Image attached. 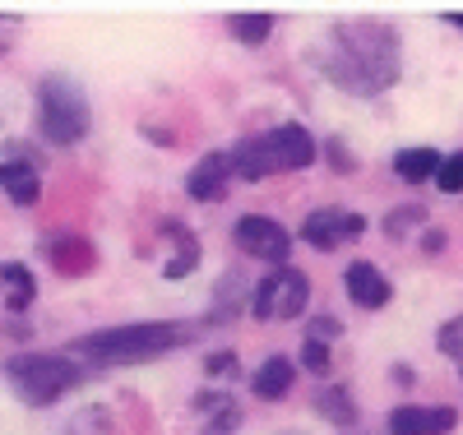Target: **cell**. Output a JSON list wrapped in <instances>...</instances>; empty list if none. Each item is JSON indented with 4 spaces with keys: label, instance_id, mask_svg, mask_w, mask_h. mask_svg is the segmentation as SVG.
Here are the masks:
<instances>
[{
    "label": "cell",
    "instance_id": "cell-21",
    "mask_svg": "<svg viewBox=\"0 0 463 435\" xmlns=\"http://www.w3.org/2000/svg\"><path fill=\"white\" fill-rule=\"evenodd\" d=\"M195 264H200V246H195V241H185V236H181V255L167 264V279H185V273L195 269Z\"/></svg>",
    "mask_w": 463,
    "mask_h": 435
},
{
    "label": "cell",
    "instance_id": "cell-20",
    "mask_svg": "<svg viewBox=\"0 0 463 435\" xmlns=\"http://www.w3.org/2000/svg\"><path fill=\"white\" fill-rule=\"evenodd\" d=\"M301 366L316 371V375H325V371H329V347H325L320 338H306V343H301Z\"/></svg>",
    "mask_w": 463,
    "mask_h": 435
},
{
    "label": "cell",
    "instance_id": "cell-11",
    "mask_svg": "<svg viewBox=\"0 0 463 435\" xmlns=\"http://www.w3.org/2000/svg\"><path fill=\"white\" fill-rule=\"evenodd\" d=\"M227 176H232V157H227V153H209L204 163L190 172V181H185L190 200H218L222 185H227Z\"/></svg>",
    "mask_w": 463,
    "mask_h": 435
},
{
    "label": "cell",
    "instance_id": "cell-6",
    "mask_svg": "<svg viewBox=\"0 0 463 435\" xmlns=\"http://www.w3.org/2000/svg\"><path fill=\"white\" fill-rule=\"evenodd\" d=\"M311 301V283L297 269H279L255 288V315L260 320H297Z\"/></svg>",
    "mask_w": 463,
    "mask_h": 435
},
{
    "label": "cell",
    "instance_id": "cell-8",
    "mask_svg": "<svg viewBox=\"0 0 463 435\" xmlns=\"http://www.w3.org/2000/svg\"><path fill=\"white\" fill-rule=\"evenodd\" d=\"M362 232H366V218L343 213V209H316L311 218L301 222V236H306L316 251H334L338 241H357Z\"/></svg>",
    "mask_w": 463,
    "mask_h": 435
},
{
    "label": "cell",
    "instance_id": "cell-26",
    "mask_svg": "<svg viewBox=\"0 0 463 435\" xmlns=\"http://www.w3.org/2000/svg\"><path fill=\"white\" fill-rule=\"evenodd\" d=\"M329 153H334V167H338V172H353V167H357V163H353V153H347L338 139L329 144Z\"/></svg>",
    "mask_w": 463,
    "mask_h": 435
},
{
    "label": "cell",
    "instance_id": "cell-29",
    "mask_svg": "<svg viewBox=\"0 0 463 435\" xmlns=\"http://www.w3.org/2000/svg\"><path fill=\"white\" fill-rule=\"evenodd\" d=\"M445 246V232H427V251H440Z\"/></svg>",
    "mask_w": 463,
    "mask_h": 435
},
{
    "label": "cell",
    "instance_id": "cell-17",
    "mask_svg": "<svg viewBox=\"0 0 463 435\" xmlns=\"http://www.w3.org/2000/svg\"><path fill=\"white\" fill-rule=\"evenodd\" d=\"M0 283L14 288L10 310H24V306L33 301V279H28V269H24V264H0Z\"/></svg>",
    "mask_w": 463,
    "mask_h": 435
},
{
    "label": "cell",
    "instance_id": "cell-5",
    "mask_svg": "<svg viewBox=\"0 0 463 435\" xmlns=\"http://www.w3.org/2000/svg\"><path fill=\"white\" fill-rule=\"evenodd\" d=\"M37 126H43V135L52 144H80L93 126L84 89L65 74H47L43 84H37Z\"/></svg>",
    "mask_w": 463,
    "mask_h": 435
},
{
    "label": "cell",
    "instance_id": "cell-12",
    "mask_svg": "<svg viewBox=\"0 0 463 435\" xmlns=\"http://www.w3.org/2000/svg\"><path fill=\"white\" fill-rule=\"evenodd\" d=\"M0 185H5V194L14 204H24V209L37 204V190H43L33 163H0Z\"/></svg>",
    "mask_w": 463,
    "mask_h": 435
},
{
    "label": "cell",
    "instance_id": "cell-30",
    "mask_svg": "<svg viewBox=\"0 0 463 435\" xmlns=\"http://www.w3.org/2000/svg\"><path fill=\"white\" fill-rule=\"evenodd\" d=\"M445 19H449V24H458V28H463V10H449V14H445Z\"/></svg>",
    "mask_w": 463,
    "mask_h": 435
},
{
    "label": "cell",
    "instance_id": "cell-4",
    "mask_svg": "<svg viewBox=\"0 0 463 435\" xmlns=\"http://www.w3.org/2000/svg\"><path fill=\"white\" fill-rule=\"evenodd\" d=\"M5 380L14 384V393L24 403L47 408L65 389H74L84 380V366L70 362V357H56V352H14L5 362Z\"/></svg>",
    "mask_w": 463,
    "mask_h": 435
},
{
    "label": "cell",
    "instance_id": "cell-16",
    "mask_svg": "<svg viewBox=\"0 0 463 435\" xmlns=\"http://www.w3.org/2000/svg\"><path fill=\"white\" fill-rule=\"evenodd\" d=\"M316 408L329 417V421H357V403L353 399H347V393L343 389H320V399H316Z\"/></svg>",
    "mask_w": 463,
    "mask_h": 435
},
{
    "label": "cell",
    "instance_id": "cell-18",
    "mask_svg": "<svg viewBox=\"0 0 463 435\" xmlns=\"http://www.w3.org/2000/svg\"><path fill=\"white\" fill-rule=\"evenodd\" d=\"M390 435H427V408H394Z\"/></svg>",
    "mask_w": 463,
    "mask_h": 435
},
{
    "label": "cell",
    "instance_id": "cell-27",
    "mask_svg": "<svg viewBox=\"0 0 463 435\" xmlns=\"http://www.w3.org/2000/svg\"><path fill=\"white\" fill-rule=\"evenodd\" d=\"M311 334L325 343V338H334L338 334V320H329V315H320V320H311Z\"/></svg>",
    "mask_w": 463,
    "mask_h": 435
},
{
    "label": "cell",
    "instance_id": "cell-15",
    "mask_svg": "<svg viewBox=\"0 0 463 435\" xmlns=\"http://www.w3.org/2000/svg\"><path fill=\"white\" fill-rule=\"evenodd\" d=\"M232 33H237L246 47H260L264 37L274 33V14H264V10H246V14H232Z\"/></svg>",
    "mask_w": 463,
    "mask_h": 435
},
{
    "label": "cell",
    "instance_id": "cell-25",
    "mask_svg": "<svg viewBox=\"0 0 463 435\" xmlns=\"http://www.w3.org/2000/svg\"><path fill=\"white\" fill-rule=\"evenodd\" d=\"M222 371H237V357H232V352H213L209 357V375H222Z\"/></svg>",
    "mask_w": 463,
    "mask_h": 435
},
{
    "label": "cell",
    "instance_id": "cell-10",
    "mask_svg": "<svg viewBox=\"0 0 463 435\" xmlns=\"http://www.w3.org/2000/svg\"><path fill=\"white\" fill-rule=\"evenodd\" d=\"M43 255H47L61 273H70V279L93 264V246L84 241V236H74V232H61V236H52V241H43Z\"/></svg>",
    "mask_w": 463,
    "mask_h": 435
},
{
    "label": "cell",
    "instance_id": "cell-7",
    "mask_svg": "<svg viewBox=\"0 0 463 435\" xmlns=\"http://www.w3.org/2000/svg\"><path fill=\"white\" fill-rule=\"evenodd\" d=\"M237 246H241L246 255L264 260V264H283V260H288V251H292V236H288V227H283V222H274V218H264V213H246V218L237 222Z\"/></svg>",
    "mask_w": 463,
    "mask_h": 435
},
{
    "label": "cell",
    "instance_id": "cell-19",
    "mask_svg": "<svg viewBox=\"0 0 463 435\" xmlns=\"http://www.w3.org/2000/svg\"><path fill=\"white\" fill-rule=\"evenodd\" d=\"M436 185H440L445 194H458V190H463V148H458V153H449V157H440V167H436Z\"/></svg>",
    "mask_w": 463,
    "mask_h": 435
},
{
    "label": "cell",
    "instance_id": "cell-22",
    "mask_svg": "<svg viewBox=\"0 0 463 435\" xmlns=\"http://www.w3.org/2000/svg\"><path fill=\"white\" fill-rule=\"evenodd\" d=\"M454 426H458L454 408H427V435H449Z\"/></svg>",
    "mask_w": 463,
    "mask_h": 435
},
{
    "label": "cell",
    "instance_id": "cell-13",
    "mask_svg": "<svg viewBox=\"0 0 463 435\" xmlns=\"http://www.w3.org/2000/svg\"><path fill=\"white\" fill-rule=\"evenodd\" d=\"M292 380H297V371H292L288 357H269V362L255 371L250 389H255V399H283V393L292 389Z\"/></svg>",
    "mask_w": 463,
    "mask_h": 435
},
{
    "label": "cell",
    "instance_id": "cell-2",
    "mask_svg": "<svg viewBox=\"0 0 463 435\" xmlns=\"http://www.w3.org/2000/svg\"><path fill=\"white\" fill-rule=\"evenodd\" d=\"M190 334H195L190 325H126V329H102L80 338L74 352L98 366H126V362H153L163 352H176Z\"/></svg>",
    "mask_w": 463,
    "mask_h": 435
},
{
    "label": "cell",
    "instance_id": "cell-23",
    "mask_svg": "<svg viewBox=\"0 0 463 435\" xmlns=\"http://www.w3.org/2000/svg\"><path fill=\"white\" fill-rule=\"evenodd\" d=\"M440 352H445V357H458V362H463V320H449V325L440 329Z\"/></svg>",
    "mask_w": 463,
    "mask_h": 435
},
{
    "label": "cell",
    "instance_id": "cell-24",
    "mask_svg": "<svg viewBox=\"0 0 463 435\" xmlns=\"http://www.w3.org/2000/svg\"><path fill=\"white\" fill-rule=\"evenodd\" d=\"M237 426H241V412H237V408H222L204 435H237Z\"/></svg>",
    "mask_w": 463,
    "mask_h": 435
},
{
    "label": "cell",
    "instance_id": "cell-14",
    "mask_svg": "<svg viewBox=\"0 0 463 435\" xmlns=\"http://www.w3.org/2000/svg\"><path fill=\"white\" fill-rule=\"evenodd\" d=\"M436 167H440V153L436 148H403L394 157V172L403 181H427V176H436Z\"/></svg>",
    "mask_w": 463,
    "mask_h": 435
},
{
    "label": "cell",
    "instance_id": "cell-9",
    "mask_svg": "<svg viewBox=\"0 0 463 435\" xmlns=\"http://www.w3.org/2000/svg\"><path fill=\"white\" fill-rule=\"evenodd\" d=\"M343 283H347V297H353L357 306H366V310H380L384 301H390V283H384V273L375 264H366V260L347 264Z\"/></svg>",
    "mask_w": 463,
    "mask_h": 435
},
{
    "label": "cell",
    "instance_id": "cell-1",
    "mask_svg": "<svg viewBox=\"0 0 463 435\" xmlns=\"http://www.w3.org/2000/svg\"><path fill=\"white\" fill-rule=\"evenodd\" d=\"M320 70L357 98L384 93L399 79V33L390 24H343L325 37Z\"/></svg>",
    "mask_w": 463,
    "mask_h": 435
},
{
    "label": "cell",
    "instance_id": "cell-3",
    "mask_svg": "<svg viewBox=\"0 0 463 435\" xmlns=\"http://www.w3.org/2000/svg\"><path fill=\"white\" fill-rule=\"evenodd\" d=\"M316 144L306 135V126H279L269 135H255L246 144H237L232 153V172H241L246 181H260L269 172H297V167H311Z\"/></svg>",
    "mask_w": 463,
    "mask_h": 435
},
{
    "label": "cell",
    "instance_id": "cell-28",
    "mask_svg": "<svg viewBox=\"0 0 463 435\" xmlns=\"http://www.w3.org/2000/svg\"><path fill=\"white\" fill-rule=\"evenodd\" d=\"M417 218H421V209H403V213H394L384 227H390V232H403V222H417Z\"/></svg>",
    "mask_w": 463,
    "mask_h": 435
}]
</instances>
